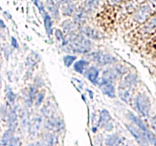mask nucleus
<instances>
[{
    "instance_id": "1",
    "label": "nucleus",
    "mask_w": 156,
    "mask_h": 146,
    "mask_svg": "<svg viewBox=\"0 0 156 146\" xmlns=\"http://www.w3.org/2000/svg\"><path fill=\"white\" fill-rule=\"evenodd\" d=\"M68 39L69 43L64 48L66 51L77 54H87L91 51L92 47L91 40L79 31L68 36Z\"/></svg>"
},
{
    "instance_id": "2",
    "label": "nucleus",
    "mask_w": 156,
    "mask_h": 146,
    "mask_svg": "<svg viewBox=\"0 0 156 146\" xmlns=\"http://www.w3.org/2000/svg\"><path fill=\"white\" fill-rule=\"evenodd\" d=\"M156 12V0H150L142 4L134 12L132 16L133 21L137 25L144 24Z\"/></svg>"
},
{
    "instance_id": "3",
    "label": "nucleus",
    "mask_w": 156,
    "mask_h": 146,
    "mask_svg": "<svg viewBox=\"0 0 156 146\" xmlns=\"http://www.w3.org/2000/svg\"><path fill=\"white\" fill-rule=\"evenodd\" d=\"M133 106L141 116L147 118L149 116L151 103L149 97L146 94L139 93L133 98Z\"/></svg>"
},
{
    "instance_id": "4",
    "label": "nucleus",
    "mask_w": 156,
    "mask_h": 146,
    "mask_svg": "<svg viewBox=\"0 0 156 146\" xmlns=\"http://www.w3.org/2000/svg\"><path fill=\"white\" fill-rule=\"evenodd\" d=\"M87 58L99 66L112 65L116 63L117 61L113 55L101 51H95L87 53Z\"/></svg>"
},
{
    "instance_id": "5",
    "label": "nucleus",
    "mask_w": 156,
    "mask_h": 146,
    "mask_svg": "<svg viewBox=\"0 0 156 146\" xmlns=\"http://www.w3.org/2000/svg\"><path fill=\"white\" fill-rule=\"evenodd\" d=\"M126 128L127 130L130 132L131 135L133 136L136 141L138 142L139 144L141 145H149V142L148 141V138L146 137V134L142 129L137 127L134 124H129V123H126L125 124Z\"/></svg>"
},
{
    "instance_id": "6",
    "label": "nucleus",
    "mask_w": 156,
    "mask_h": 146,
    "mask_svg": "<svg viewBox=\"0 0 156 146\" xmlns=\"http://www.w3.org/2000/svg\"><path fill=\"white\" fill-rule=\"evenodd\" d=\"M113 82H114L112 81L102 77L101 78L98 79L97 84L101 92L110 98H114L116 97V89Z\"/></svg>"
},
{
    "instance_id": "7",
    "label": "nucleus",
    "mask_w": 156,
    "mask_h": 146,
    "mask_svg": "<svg viewBox=\"0 0 156 146\" xmlns=\"http://www.w3.org/2000/svg\"><path fill=\"white\" fill-rule=\"evenodd\" d=\"M44 127L50 132L57 133L63 130L65 128V124H64L63 120L59 117L52 116L47 119V120L44 123Z\"/></svg>"
},
{
    "instance_id": "8",
    "label": "nucleus",
    "mask_w": 156,
    "mask_h": 146,
    "mask_svg": "<svg viewBox=\"0 0 156 146\" xmlns=\"http://www.w3.org/2000/svg\"><path fill=\"white\" fill-rule=\"evenodd\" d=\"M133 88L127 86L122 82L118 87V94L121 100L126 103H130L133 100Z\"/></svg>"
},
{
    "instance_id": "9",
    "label": "nucleus",
    "mask_w": 156,
    "mask_h": 146,
    "mask_svg": "<svg viewBox=\"0 0 156 146\" xmlns=\"http://www.w3.org/2000/svg\"><path fill=\"white\" fill-rule=\"evenodd\" d=\"M89 12L85 7L77 8L73 15V21L79 26L84 25L88 18Z\"/></svg>"
},
{
    "instance_id": "10",
    "label": "nucleus",
    "mask_w": 156,
    "mask_h": 146,
    "mask_svg": "<svg viewBox=\"0 0 156 146\" xmlns=\"http://www.w3.org/2000/svg\"><path fill=\"white\" fill-rule=\"evenodd\" d=\"M18 113H17L16 107L14 106L13 104H11L7 116V121H6L8 129H10L13 131L16 130L18 124Z\"/></svg>"
},
{
    "instance_id": "11",
    "label": "nucleus",
    "mask_w": 156,
    "mask_h": 146,
    "mask_svg": "<svg viewBox=\"0 0 156 146\" xmlns=\"http://www.w3.org/2000/svg\"><path fill=\"white\" fill-rule=\"evenodd\" d=\"M46 9L50 13L52 18L55 20H58L60 17V8L59 4H58L54 0H46Z\"/></svg>"
},
{
    "instance_id": "12",
    "label": "nucleus",
    "mask_w": 156,
    "mask_h": 146,
    "mask_svg": "<svg viewBox=\"0 0 156 146\" xmlns=\"http://www.w3.org/2000/svg\"><path fill=\"white\" fill-rule=\"evenodd\" d=\"M79 32L85 35L88 39L99 40L101 38V35L98 30L93 28V27H89V26L85 25V24L79 26Z\"/></svg>"
},
{
    "instance_id": "13",
    "label": "nucleus",
    "mask_w": 156,
    "mask_h": 146,
    "mask_svg": "<svg viewBox=\"0 0 156 146\" xmlns=\"http://www.w3.org/2000/svg\"><path fill=\"white\" fill-rule=\"evenodd\" d=\"M99 73H100V71L98 68L92 65V66H88V68L85 70L84 72V76L90 82L94 84V85H97L98 81L99 79Z\"/></svg>"
},
{
    "instance_id": "14",
    "label": "nucleus",
    "mask_w": 156,
    "mask_h": 146,
    "mask_svg": "<svg viewBox=\"0 0 156 146\" xmlns=\"http://www.w3.org/2000/svg\"><path fill=\"white\" fill-rule=\"evenodd\" d=\"M127 118L129 121L132 122L133 124H134L135 126H136L137 127L140 128V129H142V130L145 132V134L150 130V129H149V127H148L147 125L146 124V123H145V122L143 121V120H142L140 116L135 115L133 113H132V112L128 113Z\"/></svg>"
},
{
    "instance_id": "15",
    "label": "nucleus",
    "mask_w": 156,
    "mask_h": 146,
    "mask_svg": "<svg viewBox=\"0 0 156 146\" xmlns=\"http://www.w3.org/2000/svg\"><path fill=\"white\" fill-rule=\"evenodd\" d=\"M62 29L66 36L79 31V26L71 20H66L62 23Z\"/></svg>"
},
{
    "instance_id": "16",
    "label": "nucleus",
    "mask_w": 156,
    "mask_h": 146,
    "mask_svg": "<svg viewBox=\"0 0 156 146\" xmlns=\"http://www.w3.org/2000/svg\"><path fill=\"white\" fill-rule=\"evenodd\" d=\"M156 30V12L141 27L140 32L144 34H150Z\"/></svg>"
},
{
    "instance_id": "17",
    "label": "nucleus",
    "mask_w": 156,
    "mask_h": 146,
    "mask_svg": "<svg viewBox=\"0 0 156 146\" xmlns=\"http://www.w3.org/2000/svg\"><path fill=\"white\" fill-rule=\"evenodd\" d=\"M43 123V118L41 115H37L32 119L30 123H29V130L31 134L37 133L38 131L41 129Z\"/></svg>"
},
{
    "instance_id": "18",
    "label": "nucleus",
    "mask_w": 156,
    "mask_h": 146,
    "mask_svg": "<svg viewBox=\"0 0 156 146\" xmlns=\"http://www.w3.org/2000/svg\"><path fill=\"white\" fill-rule=\"evenodd\" d=\"M43 18H44V27H45L46 33H47L48 37H50L51 35L53 33V19H52V16L50 15V13L46 12L43 15Z\"/></svg>"
},
{
    "instance_id": "19",
    "label": "nucleus",
    "mask_w": 156,
    "mask_h": 146,
    "mask_svg": "<svg viewBox=\"0 0 156 146\" xmlns=\"http://www.w3.org/2000/svg\"><path fill=\"white\" fill-rule=\"evenodd\" d=\"M89 61L87 59H79V60L76 61L75 63L73 64V69L75 71L79 74H84L85 70L89 66Z\"/></svg>"
},
{
    "instance_id": "20",
    "label": "nucleus",
    "mask_w": 156,
    "mask_h": 146,
    "mask_svg": "<svg viewBox=\"0 0 156 146\" xmlns=\"http://www.w3.org/2000/svg\"><path fill=\"white\" fill-rule=\"evenodd\" d=\"M56 107H55L54 103L51 102L50 100H48L44 106H42L41 109V113L42 115L44 116L45 117L50 118V117L53 116L55 110H56Z\"/></svg>"
},
{
    "instance_id": "21",
    "label": "nucleus",
    "mask_w": 156,
    "mask_h": 146,
    "mask_svg": "<svg viewBox=\"0 0 156 146\" xmlns=\"http://www.w3.org/2000/svg\"><path fill=\"white\" fill-rule=\"evenodd\" d=\"M122 141H123V139H122V138L119 135L115 133L110 134L105 139V144L106 145L116 146L121 144Z\"/></svg>"
},
{
    "instance_id": "22",
    "label": "nucleus",
    "mask_w": 156,
    "mask_h": 146,
    "mask_svg": "<svg viewBox=\"0 0 156 146\" xmlns=\"http://www.w3.org/2000/svg\"><path fill=\"white\" fill-rule=\"evenodd\" d=\"M111 120V115L109 111L106 109H103L100 113V115H99V119L98 122L97 126L98 127H103L107 124L108 123H109Z\"/></svg>"
},
{
    "instance_id": "23",
    "label": "nucleus",
    "mask_w": 156,
    "mask_h": 146,
    "mask_svg": "<svg viewBox=\"0 0 156 146\" xmlns=\"http://www.w3.org/2000/svg\"><path fill=\"white\" fill-rule=\"evenodd\" d=\"M76 9H77V8H76V3H66V4H62V6H61V13H62L64 16H73V14L76 12Z\"/></svg>"
},
{
    "instance_id": "24",
    "label": "nucleus",
    "mask_w": 156,
    "mask_h": 146,
    "mask_svg": "<svg viewBox=\"0 0 156 146\" xmlns=\"http://www.w3.org/2000/svg\"><path fill=\"white\" fill-rule=\"evenodd\" d=\"M44 144H48V145H55L58 143V135L55 132H48L45 135H43V140Z\"/></svg>"
},
{
    "instance_id": "25",
    "label": "nucleus",
    "mask_w": 156,
    "mask_h": 146,
    "mask_svg": "<svg viewBox=\"0 0 156 146\" xmlns=\"http://www.w3.org/2000/svg\"><path fill=\"white\" fill-rule=\"evenodd\" d=\"M15 131L12 130L10 129H8L3 134L2 137L1 141H0V145L2 146H10V143L12 141V138L15 136L14 135Z\"/></svg>"
},
{
    "instance_id": "26",
    "label": "nucleus",
    "mask_w": 156,
    "mask_h": 146,
    "mask_svg": "<svg viewBox=\"0 0 156 146\" xmlns=\"http://www.w3.org/2000/svg\"><path fill=\"white\" fill-rule=\"evenodd\" d=\"M123 82L125 85H127V86L133 88L134 87L136 86V85L139 82V80L136 74H134V73H129L128 74L127 73L124 77V78H123Z\"/></svg>"
},
{
    "instance_id": "27",
    "label": "nucleus",
    "mask_w": 156,
    "mask_h": 146,
    "mask_svg": "<svg viewBox=\"0 0 156 146\" xmlns=\"http://www.w3.org/2000/svg\"><path fill=\"white\" fill-rule=\"evenodd\" d=\"M101 0H85L84 7L87 9L89 13L97 10Z\"/></svg>"
},
{
    "instance_id": "28",
    "label": "nucleus",
    "mask_w": 156,
    "mask_h": 146,
    "mask_svg": "<svg viewBox=\"0 0 156 146\" xmlns=\"http://www.w3.org/2000/svg\"><path fill=\"white\" fill-rule=\"evenodd\" d=\"M113 70H114V73L116 75V77H117V79L121 78H123V76L124 75L127 74L128 68L125 65H121V64H117V65H115L114 67H112Z\"/></svg>"
},
{
    "instance_id": "29",
    "label": "nucleus",
    "mask_w": 156,
    "mask_h": 146,
    "mask_svg": "<svg viewBox=\"0 0 156 146\" xmlns=\"http://www.w3.org/2000/svg\"><path fill=\"white\" fill-rule=\"evenodd\" d=\"M55 36H56V40L61 43V45H62L63 48H65L68 45L69 43L68 37L66 36L64 32L62 31V30H60V29H56L55 30Z\"/></svg>"
},
{
    "instance_id": "30",
    "label": "nucleus",
    "mask_w": 156,
    "mask_h": 146,
    "mask_svg": "<svg viewBox=\"0 0 156 146\" xmlns=\"http://www.w3.org/2000/svg\"><path fill=\"white\" fill-rule=\"evenodd\" d=\"M40 60V56L37 53H34V52H32L31 53L28 55V56L27 57V65L29 68H31V67L34 66L35 65H37L38 62Z\"/></svg>"
},
{
    "instance_id": "31",
    "label": "nucleus",
    "mask_w": 156,
    "mask_h": 146,
    "mask_svg": "<svg viewBox=\"0 0 156 146\" xmlns=\"http://www.w3.org/2000/svg\"><path fill=\"white\" fill-rule=\"evenodd\" d=\"M5 96L9 104H14L15 99H16V95L13 92L12 88L9 86H8V85L5 87Z\"/></svg>"
},
{
    "instance_id": "32",
    "label": "nucleus",
    "mask_w": 156,
    "mask_h": 146,
    "mask_svg": "<svg viewBox=\"0 0 156 146\" xmlns=\"http://www.w3.org/2000/svg\"><path fill=\"white\" fill-rule=\"evenodd\" d=\"M76 59H77V56H75V55L68 54L63 56L62 61H63V63L65 65V66L67 67V68H69L73 63H75Z\"/></svg>"
},
{
    "instance_id": "33",
    "label": "nucleus",
    "mask_w": 156,
    "mask_h": 146,
    "mask_svg": "<svg viewBox=\"0 0 156 146\" xmlns=\"http://www.w3.org/2000/svg\"><path fill=\"white\" fill-rule=\"evenodd\" d=\"M27 94H28V97H30V100L32 101H34L35 98H36V96L37 94V87L34 85H31L29 87L28 91H27Z\"/></svg>"
},
{
    "instance_id": "34",
    "label": "nucleus",
    "mask_w": 156,
    "mask_h": 146,
    "mask_svg": "<svg viewBox=\"0 0 156 146\" xmlns=\"http://www.w3.org/2000/svg\"><path fill=\"white\" fill-rule=\"evenodd\" d=\"M44 98H45V91H39V92L37 93V94L36 98H35V100H34L35 106H36L37 107L41 106L43 102H44Z\"/></svg>"
},
{
    "instance_id": "35",
    "label": "nucleus",
    "mask_w": 156,
    "mask_h": 146,
    "mask_svg": "<svg viewBox=\"0 0 156 146\" xmlns=\"http://www.w3.org/2000/svg\"><path fill=\"white\" fill-rule=\"evenodd\" d=\"M34 2L35 5L37 6V8L38 9V11H39V12L41 15H43L46 12H47V11H46L45 5L44 4V2H43L42 1H41V0H35Z\"/></svg>"
},
{
    "instance_id": "36",
    "label": "nucleus",
    "mask_w": 156,
    "mask_h": 146,
    "mask_svg": "<svg viewBox=\"0 0 156 146\" xmlns=\"http://www.w3.org/2000/svg\"><path fill=\"white\" fill-rule=\"evenodd\" d=\"M9 113L7 112V107L5 105H2L1 106V118L2 120H5L8 116Z\"/></svg>"
},
{
    "instance_id": "37",
    "label": "nucleus",
    "mask_w": 156,
    "mask_h": 146,
    "mask_svg": "<svg viewBox=\"0 0 156 146\" xmlns=\"http://www.w3.org/2000/svg\"><path fill=\"white\" fill-rule=\"evenodd\" d=\"M21 140L17 136H14L13 138H12V141L10 143V146H18V145H21Z\"/></svg>"
},
{
    "instance_id": "38",
    "label": "nucleus",
    "mask_w": 156,
    "mask_h": 146,
    "mask_svg": "<svg viewBox=\"0 0 156 146\" xmlns=\"http://www.w3.org/2000/svg\"><path fill=\"white\" fill-rule=\"evenodd\" d=\"M11 45H12V47H13L14 49H16V50L19 49V44H18V40H17L16 38L14 37V36H12V37H11Z\"/></svg>"
},
{
    "instance_id": "39",
    "label": "nucleus",
    "mask_w": 156,
    "mask_h": 146,
    "mask_svg": "<svg viewBox=\"0 0 156 146\" xmlns=\"http://www.w3.org/2000/svg\"><path fill=\"white\" fill-rule=\"evenodd\" d=\"M104 128H105V130L108 131V132H111V131H112L113 129H114V124H113L112 122L110 121L109 123H108L105 126H104Z\"/></svg>"
},
{
    "instance_id": "40",
    "label": "nucleus",
    "mask_w": 156,
    "mask_h": 146,
    "mask_svg": "<svg viewBox=\"0 0 156 146\" xmlns=\"http://www.w3.org/2000/svg\"><path fill=\"white\" fill-rule=\"evenodd\" d=\"M151 126L155 132V134H156V116L151 119Z\"/></svg>"
},
{
    "instance_id": "41",
    "label": "nucleus",
    "mask_w": 156,
    "mask_h": 146,
    "mask_svg": "<svg viewBox=\"0 0 156 146\" xmlns=\"http://www.w3.org/2000/svg\"><path fill=\"white\" fill-rule=\"evenodd\" d=\"M107 1H108V5H109L114 6L116 5L119 4L122 0H107Z\"/></svg>"
},
{
    "instance_id": "42",
    "label": "nucleus",
    "mask_w": 156,
    "mask_h": 146,
    "mask_svg": "<svg viewBox=\"0 0 156 146\" xmlns=\"http://www.w3.org/2000/svg\"><path fill=\"white\" fill-rule=\"evenodd\" d=\"M55 2L58 3V4H66V3H69V2H73L76 1V0H54Z\"/></svg>"
},
{
    "instance_id": "43",
    "label": "nucleus",
    "mask_w": 156,
    "mask_h": 146,
    "mask_svg": "<svg viewBox=\"0 0 156 146\" xmlns=\"http://www.w3.org/2000/svg\"><path fill=\"white\" fill-rule=\"evenodd\" d=\"M87 91H88V92L89 93V95H90V97H91V99L93 98V92L92 91H91V90H89L88 88H87Z\"/></svg>"
},
{
    "instance_id": "44",
    "label": "nucleus",
    "mask_w": 156,
    "mask_h": 146,
    "mask_svg": "<svg viewBox=\"0 0 156 146\" xmlns=\"http://www.w3.org/2000/svg\"><path fill=\"white\" fill-rule=\"evenodd\" d=\"M1 28H6V25L4 24V21H3L2 20H1Z\"/></svg>"
},
{
    "instance_id": "45",
    "label": "nucleus",
    "mask_w": 156,
    "mask_h": 146,
    "mask_svg": "<svg viewBox=\"0 0 156 146\" xmlns=\"http://www.w3.org/2000/svg\"><path fill=\"white\" fill-rule=\"evenodd\" d=\"M31 1H32V2H34V0H31Z\"/></svg>"
},
{
    "instance_id": "46",
    "label": "nucleus",
    "mask_w": 156,
    "mask_h": 146,
    "mask_svg": "<svg viewBox=\"0 0 156 146\" xmlns=\"http://www.w3.org/2000/svg\"><path fill=\"white\" fill-rule=\"evenodd\" d=\"M34 1H35V0H34Z\"/></svg>"
}]
</instances>
